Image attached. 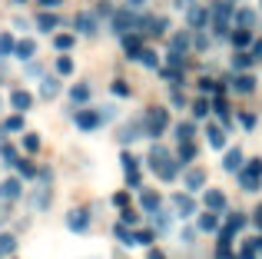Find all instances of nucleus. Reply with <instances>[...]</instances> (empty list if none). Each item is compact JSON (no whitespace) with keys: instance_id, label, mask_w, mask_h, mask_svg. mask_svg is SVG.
I'll return each instance as SVG.
<instances>
[{"instance_id":"obj_1","label":"nucleus","mask_w":262,"mask_h":259,"mask_svg":"<svg viewBox=\"0 0 262 259\" xmlns=\"http://www.w3.org/2000/svg\"><path fill=\"white\" fill-rule=\"evenodd\" d=\"M149 169H153L156 176H160V180H173L176 176V169H179V160L173 153H169V149H163V146H156L153 153H149Z\"/></svg>"},{"instance_id":"obj_2","label":"nucleus","mask_w":262,"mask_h":259,"mask_svg":"<svg viewBox=\"0 0 262 259\" xmlns=\"http://www.w3.org/2000/svg\"><path fill=\"white\" fill-rule=\"evenodd\" d=\"M166 126H169V113L163 110V106H149L146 117H143V133L163 136V133H166Z\"/></svg>"},{"instance_id":"obj_3","label":"nucleus","mask_w":262,"mask_h":259,"mask_svg":"<svg viewBox=\"0 0 262 259\" xmlns=\"http://www.w3.org/2000/svg\"><path fill=\"white\" fill-rule=\"evenodd\" d=\"M259 180H262V160H252L246 169H239V183H243V189H249V193L259 189Z\"/></svg>"},{"instance_id":"obj_4","label":"nucleus","mask_w":262,"mask_h":259,"mask_svg":"<svg viewBox=\"0 0 262 259\" xmlns=\"http://www.w3.org/2000/svg\"><path fill=\"white\" fill-rule=\"evenodd\" d=\"M173 213L183 216V220H189V216L196 213V200H192L189 193H173Z\"/></svg>"},{"instance_id":"obj_5","label":"nucleus","mask_w":262,"mask_h":259,"mask_svg":"<svg viewBox=\"0 0 262 259\" xmlns=\"http://www.w3.org/2000/svg\"><path fill=\"white\" fill-rule=\"evenodd\" d=\"M40 180H43V183H40L37 193H33V206H37V209H47V203H50V173L43 169V173H40Z\"/></svg>"},{"instance_id":"obj_6","label":"nucleus","mask_w":262,"mask_h":259,"mask_svg":"<svg viewBox=\"0 0 262 259\" xmlns=\"http://www.w3.org/2000/svg\"><path fill=\"white\" fill-rule=\"evenodd\" d=\"M136 27H140L143 33H149V37H163V33H166V20L163 17H143Z\"/></svg>"},{"instance_id":"obj_7","label":"nucleus","mask_w":262,"mask_h":259,"mask_svg":"<svg viewBox=\"0 0 262 259\" xmlns=\"http://www.w3.org/2000/svg\"><path fill=\"white\" fill-rule=\"evenodd\" d=\"M206 180H209V176H206V169H199V166H192L189 173L183 176V183H186V189H189V193H199V189L206 186Z\"/></svg>"},{"instance_id":"obj_8","label":"nucleus","mask_w":262,"mask_h":259,"mask_svg":"<svg viewBox=\"0 0 262 259\" xmlns=\"http://www.w3.org/2000/svg\"><path fill=\"white\" fill-rule=\"evenodd\" d=\"M232 10H236V7H232V0H216V4L209 7V13L216 17V24H229V20H232Z\"/></svg>"},{"instance_id":"obj_9","label":"nucleus","mask_w":262,"mask_h":259,"mask_svg":"<svg viewBox=\"0 0 262 259\" xmlns=\"http://www.w3.org/2000/svg\"><path fill=\"white\" fill-rule=\"evenodd\" d=\"M20 193H24V183H20V180H4V183H0V200H4V203L20 200Z\"/></svg>"},{"instance_id":"obj_10","label":"nucleus","mask_w":262,"mask_h":259,"mask_svg":"<svg viewBox=\"0 0 262 259\" xmlns=\"http://www.w3.org/2000/svg\"><path fill=\"white\" fill-rule=\"evenodd\" d=\"M113 30H116V33L136 30V17H133L129 10H116V13H113Z\"/></svg>"},{"instance_id":"obj_11","label":"nucleus","mask_w":262,"mask_h":259,"mask_svg":"<svg viewBox=\"0 0 262 259\" xmlns=\"http://www.w3.org/2000/svg\"><path fill=\"white\" fill-rule=\"evenodd\" d=\"M140 33H123V53H126V60H140Z\"/></svg>"},{"instance_id":"obj_12","label":"nucleus","mask_w":262,"mask_h":259,"mask_svg":"<svg viewBox=\"0 0 262 259\" xmlns=\"http://www.w3.org/2000/svg\"><path fill=\"white\" fill-rule=\"evenodd\" d=\"M140 206L146 209V213H156V209L163 206V196L156 193V189H143L140 193Z\"/></svg>"},{"instance_id":"obj_13","label":"nucleus","mask_w":262,"mask_h":259,"mask_svg":"<svg viewBox=\"0 0 262 259\" xmlns=\"http://www.w3.org/2000/svg\"><path fill=\"white\" fill-rule=\"evenodd\" d=\"M67 226H70L73 233H83V229L90 226V213L86 209H73V213L67 216Z\"/></svg>"},{"instance_id":"obj_14","label":"nucleus","mask_w":262,"mask_h":259,"mask_svg":"<svg viewBox=\"0 0 262 259\" xmlns=\"http://www.w3.org/2000/svg\"><path fill=\"white\" fill-rule=\"evenodd\" d=\"M73 120H77V126L86 130V133L100 126V113H93V110H77V117H73Z\"/></svg>"},{"instance_id":"obj_15","label":"nucleus","mask_w":262,"mask_h":259,"mask_svg":"<svg viewBox=\"0 0 262 259\" xmlns=\"http://www.w3.org/2000/svg\"><path fill=\"white\" fill-rule=\"evenodd\" d=\"M60 90H63V87H60V77H43V83H40V97L43 100H57Z\"/></svg>"},{"instance_id":"obj_16","label":"nucleus","mask_w":262,"mask_h":259,"mask_svg":"<svg viewBox=\"0 0 262 259\" xmlns=\"http://www.w3.org/2000/svg\"><path fill=\"white\" fill-rule=\"evenodd\" d=\"M10 106H13L17 113H27V110L33 106V97H30L27 90H13V93H10Z\"/></svg>"},{"instance_id":"obj_17","label":"nucleus","mask_w":262,"mask_h":259,"mask_svg":"<svg viewBox=\"0 0 262 259\" xmlns=\"http://www.w3.org/2000/svg\"><path fill=\"white\" fill-rule=\"evenodd\" d=\"M206 209H212V213H223L226 209V193L223 189H206Z\"/></svg>"},{"instance_id":"obj_18","label":"nucleus","mask_w":262,"mask_h":259,"mask_svg":"<svg viewBox=\"0 0 262 259\" xmlns=\"http://www.w3.org/2000/svg\"><path fill=\"white\" fill-rule=\"evenodd\" d=\"M73 24H77V30L83 33V37H93V33H96V20L90 17V13H77V20H73Z\"/></svg>"},{"instance_id":"obj_19","label":"nucleus","mask_w":262,"mask_h":259,"mask_svg":"<svg viewBox=\"0 0 262 259\" xmlns=\"http://www.w3.org/2000/svg\"><path fill=\"white\" fill-rule=\"evenodd\" d=\"M206 136H209V146H212V149H223V146H226V133H223V126L209 123V126H206Z\"/></svg>"},{"instance_id":"obj_20","label":"nucleus","mask_w":262,"mask_h":259,"mask_svg":"<svg viewBox=\"0 0 262 259\" xmlns=\"http://www.w3.org/2000/svg\"><path fill=\"white\" fill-rule=\"evenodd\" d=\"M232 20H236L239 27H256V10H249V7H243V10H232Z\"/></svg>"},{"instance_id":"obj_21","label":"nucleus","mask_w":262,"mask_h":259,"mask_svg":"<svg viewBox=\"0 0 262 259\" xmlns=\"http://www.w3.org/2000/svg\"><path fill=\"white\" fill-rule=\"evenodd\" d=\"M232 44H236V50H246V47L252 44L249 27H236V30H232Z\"/></svg>"},{"instance_id":"obj_22","label":"nucleus","mask_w":262,"mask_h":259,"mask_svg":"<svg viewBox=\"0 0 262 259\" xmlns=\"http://www.w3.org/2000/svg\"><path fill=\"white\" fill-rule=\"evenodd\" d=\"M223 166L229 169V173H236V169H243V149H229V153L223 156Z\"/></svg>"},{"instance_id":"obj_23","label":"nucleus","mask_w":262,"mask_h":259,"mask_svg":"<svg viewBox=\"0 0 262 259\" xmlns=\"http://www.w3.org/2000/svg\"><path fill=\"white\" fill-rule=\"evenodd\" d=\"M179 163H192L196 160V143L192 140H179V156H176Z\"/></svg>"},{"instance_id":"obj_24","label":"nucleus","mask_w":262,"mask_h":259,"mask_svg":"<svg viewBox=\"0 0 262 259\" xmlns=\"http://www.w3.org/2000/svg\"><path fill=\"white\" fill-rule=\"evenodd\" d=\"M13 53H17L20 60H33V53H37V44H33V40H20V44H13Z\"/></svg>"},{"instance_id":"obj_25","label":"nucleus","mask_w":262,"mask_h":259,"mask_svg":"<svg viewBox=\"0 0 262 259\" xmlns=\"http://www.w3.org/2000/svg\"><path fill=\"white\" fill-rule=\"evenodd\" d=\"M186 13H189V27H196V30L206 27V20H209V10H203V7H189Z\"/></svg>"},{"instance_id":"obj_26","label":"nucleus","mask_w":262,"mask_h":259,"mask_svg":"<svg viewBox=\"0 0 262 259\" xmlns=\"http://www.w3.org/2000/svg\"><path fill=\"white\" fill-rule=\"evenodd\" d=\"M13 253H17V236L0 233V256H13Z\"/></svg>"},{"instance_id":"obj_27","label":"nucleus","mask_w":262,"mask_h":259,"mask_svg":"<svg viewBox=\"0 0 262 259\" xmlns=\"http://www.w3.org/2000/svg\"><path fill=\"white\" fill-rule=\"evenodd\" d=\"M57 24H60V20L53 17V13H40V17H37V30L40 33H53V30H57Z\"/></svg>"},{"instance_id":"obj_28","label":"nucleus","mask_w":262,"mask_h":259,"mask_svg":"<svg viewBox=\"0 0 262 259\" xmlns=\"http://www.w3.org/2000/svg\"><path fill=\"white\" fill-rule=\"evenodd\" d=\"M199 229H203V233H212V229H219V213H203L199 216Z\"/></svg>"},{"instance_id":"obj_29","label":"nucleus","mask_w":262,"mask_h":259,"mask_svg":"<svg viewBox=\"0 0 262 259\" xmlns=\"http://www.w3.org/2000/svg\"><path fill=\"white\" fill-rule=\"evenodd\" d=\"M169 223H173V220H169L163 209H156V213H153V233H169Z\"/></svg>"},{"instance_id":"obj_30","label":"nucleus","mask_w":262,"mask_h":259,"mask_svg":"<svg viewBox=\"0 0 262 259\" xmlns=\"http://www.w3.org/2000/svg\"><path fill=\"white\" fill-rule=\"evenodd\" d=\"M113 233H116V240H120V243H126V246H133V243H136V233H129V229H126V223H116V226H113Z\"/></svg>"},{"instance_id":"obj_31","label":"nucleus","mask_w":262,"mask_h":259,"mask_svg":"<svg viewBox=\"0 0 262 259\" xmlns=\"http://www.w3.org/2000/svg\"><path fill=\"white\" fill-rule=\"evenodd\" d=\"M4 130H7V133H20V130H27V126H24V113H13V117H7V120H4Z\"/></svg>"},{"instance_id":"obj_32","label":"nucleus","mask_w":262,"mask_h":259,"mask_svg":"<svg viewBox=\"0 0 262 259\" xmlns=\"http://www.w3.org/2000/svg\"><path fill=\"white\" fill-rule=\"evenodd\" d=\"M140 63L149 67V70H160V57H156V50H140Z\"/></svg>"},{"instance_id":"obj_33","label":"nucleus","mask_w":262,"mask_h":259,"mask_svg":"<svg viewBox=\"0 0 262 259\" xmlns=\"http://www.w3.org/2000/svg\"><path fill=\"white\" fill-rule=\"evenodd\" d=\"M232 87H236L239 93H252V90H256V80H252V77H236Z\"/></svg>"},{"instance_id":"obj_34","label":"nucleus","mask_w":262,"mask_h":259,"mask_svg":"<svg viewBox=\"0 0 262 259\" xmlns=\"http://www.w3.org/2000/svg\"><path fill=\"white\" fill-rule=\"evenodd\" d=\"M70 97H73V103H86V100H90V87L86 83H77L70 90Z\"/></svg>"},{"instance_id":"obj_35","label":"nucleus","mask_w":262,"mask_h":259,"mask_svg":"<svg viewBox=\"0 0 262 259\" xmlns=\"http://www.w3.org/2000/svg\"><path fill=\"white\" fill-rule=\"evenodd\" d=\"M53 44H57V50H70V47L77 44V37H73V33H57Z\"/></svg>"},{"instance_id":"obj_36","label":"nucleus","mask_w":262,"mask_h":259,"mask_svg":"<svg viewBox=\"0 0 262 259\" xmlns=\"http://www.w3.org/2000/svg\"><path fill=\"white\" fill-rule=\"evenodd\" d=\"M173 50H189V33H176V37H173Z\"/></svg>"},{"instance_id":"obj_37","label":"nucleus","mask_w":262,"mask_h":259,"mask_svg":"<svg viewBox=\"0 0 262 259\" xmlns=\"http://www.w3.org/2000/svg\"><path fill=\"white\" fill-rule=\"evenodd\" d=\"M57 73L70 77V73H73V60H70V57H60V60H57Z\"/></svg>"},{"instance_id":"obj_38","label":"nucleus","mask_w":262,"mask_h":259,"mask_svg":"<svg viewBox=\"0 0 262 259\" xmlns=\"http://www.w3.org/2000/svg\"><path fill=\"white\" fill-rule=\"evenodd\" d=\"M140 133H143V126H136V123H133V126H126V130H123V133H120V140H123V143H126V140L133 143V140H136V136H140Z\"/></svg>"},{"instance_id":"obj_39","label":"nucleus","mask_w":262,"mask_h":259,"mask_svg":"<svg viewBox=\"0 0 262 259\" xmlns=\"http://www.w3.org/2000/svg\"><path fill=\"white\" fill-rule=\"evenodd\" d=\"M120 163H123V169H126V173H129V169H136V156L129 153V149H123V153H120Z\"/></svg>"},{"instance_id":"obj_40","label":"nucleus","mask_w":262,"mask_h":259,"mask_svg":"<svg viewBox=\"0 0 262 259\" xmlns=\"http://www.w3.org/2000/svg\"><path fill=\"white\" fill-rule=\"evenodd\" d=\"M192 133H196V126H192V123H179L176 126V136H179V140H192Z\"/></svg>"},{"instance_id":"obj_41","label":"nucleus","mask_w":262,"mask_h":259,"mask_svg":"<svg viewBox=\"0 0 262 259\" xmlns=\"http://www.w3.org/2000/svg\"><path fill=\"white\" fill-rule=\"evenodd\" d=\"M192 113H196V117H209V100H196V103H192Z\"/></svg>"},{"instance_id":"obj_42","label":"nucleus","mask_w":262,"mask_h":259,"mask_svg":"<svg viewBox=\"0 0 262 259\" xmlns=\"http://www.w3.org/2000/svg\"><path fill=\"white\" fill-rule=\"evenodd\" d=\"M153 240H156L153 229H140V233H136V243H143V246H153Z\"/></svg>"},{"instance_id":"obj_43","label":"nucleus","mask_w":262,"mask_h":259,"mask_svg":"<svg viewBox=\"0 0 262 259\" xmlns=\"http://www.w3.org/2000/svg\"><path fill=\"white\" fill-rule=\"evenodd\" d=\"M13 44H17V40H13L10 33H0V53H13Z\"/></svg>"},{"instance_id":"obj_44","label":"nucleus","mask_w":262,"mask_h":259,"mask_svg":"<svg viewBox=\"0 0 262 259\" xmlns=\"http://www.w3.org/2000/svg\"><path fill=\"white\" fill-rule=\"evenodd\" d=\"M24 146L30 149V153H37V149H40V136H37V133H27V136H24Z\"/></svg>"},{"instance_id":"obj_45","label":"nucleus","mask_w":262,"mask_h":259,"mask_svg":"<svg viewBox=\"0 0 262 259\" xmlns=\"http://www.w3.org/2000/svg\"><path fill=\"white\" fill-rule=\"evenodd\" d=\"M163 80H169V83H179L183 80V73H179V67H169V70H160Z\"/></svg>"},{"instance_id":"obj_46","label":"nucleus","mask_w":262,"mask_h":259,"mask_svg":"<svg viewBox=\"0 0 262 259\" xmlns=\"http://www.w3.org/2000/svg\"><path fill=\"white\" fill-rule=\"evenodd\" d=\"M232 63H236L239 70H246V67L252 63V57H249V53H236V57H232Z\"/></svg>"},{"instance_id":"obj_47","label":"nucleus","mask_w":262,"mask_h":259,"mask_svg":"<svg viewBox=\"0 0 262 259\" xmlns=\"http://www.w3.org/2000/svg\"><path fill=\"white\" fill-rule=\"evenodd\" d=\"M113 206H129V193H123V189H120V193H113Z\"/></svg>"},{"instance_id":"obj_48","label":"nucleus","mask_w":262,"mask_h":259,"mask_svg":"<svg viewBox=\"0 0 262 259\" xmlns=\"http://www.w3.org/2000/svg\"><path fill=\"white\" fill-rule=\"evenodd\" d=\"M183 60H186L183 50H169V63H173V67H183Z\"/></svg>"},{"instance_id":"obj_49","label":"nucleus","mask_w":262,"mask_h":259,"mask_svg":"<svg viewBox=\"0 0 262 259\" xmlns=\"http://www.w3.org/2000/svg\"><path fill=\"white\" fill-rule=\"evenodd\" d=\"M113 93H116V97H129V87L123 83V80H116V83H113Z\"/></svg>"},{"instance_id":"obj_50","label":"nucleus","mask_w":262,"mask_h":259,"mask_svg":"<svg viewBox=\"0 0 262 259\" xmlns=\"http://www.w3.org/2000/svg\"><path fill=\"white\" fill-rule=\"evenodd\" d=\"M17 169L24 176H33V173H37V169H33V163H24V160H17Z\"/></svg>"},{"instance_id":"obj_51","label":"nucleus","mask_w":262,"mask_h":259,"mask_svg":"<svg viewBox=\"0 0 262 259\" xmlns=\"http://www.w3.org/2000/svg\"><path fill=\"white\" fill-rule=\"evenodd\" d=\"M123 223H140V216H136L129 206H123Z\"/></svg>"},{"instance_id":"obj_52","label":"nucleus","mask_w":262,"mask_h":259,"mask_svg":"<svg viewBox=\"0 0 262 259\" xmlns=\"http://www.w3.org/2000/svg\"><path fill=\"white\" fill-rule=\"evenodd\" d=\"M249 47H252V53H249V57H252V60H259V57H262V40H252Z\"/></svg>"},{"instance_id":"obj_53","label":"nucleus","mask_w":262,"mask_h":259,"mask_svg":"<svg viewBox=\"0 0 262 259\" xmlns=\"http://www.w3.org/2000/svg\"><path fill=\"white\" fill-rule=\"evenodd\" d=\"M173 103H176V106H186V97L179 93V87H173Z\"/></svg>"},{"instance_id":"obj_54","label":"nucleus","mask_w":262,"mask_h":259,"mask_svg":"<svg viewBox=\"0 0 262 259\" xmlns=\"http://www.w3.org/2000/svg\"><path fill=\"white\" fill-rule=\"evenodd\" d=\"M243 126L252 130V126H256V117H252V113H243Z\"/></svg>"},{"instance_id":"obj_55","label":"nucleus","mask_w":262,"mask_h":259,"mask_svg":"<svg viewBox=\"0 0 262 259\" xmlns=\"http://www.w3.org/2000/svg\"><path fill=\"white\" fill-rule=\"evenodd\" d=\"M206 47H209V40H206L203 33H199V37H196V50H206Z\"/></svg>"},{"instance_id":"obj_56","label":"nucleus","mask_w":262,"mask_h":259,"mask_svg":"<svg viewBox=\"0 0 262 259\" xmlns=\"http://www.w3.org/2000/svg\"><path fill=\"white\" fill-rule=\"evenodd\" d=\"M192 7V0H176V10H189Z\"/></svg>"},{"instance_id":"obj_57","label":"nucleus","mask_w":262,"mask_h":259,"mask_svg":"<svg viewBox=\"0 0 262 259\" xmlns=\"http://www.w3.org/2000/svg\"><path fill=\"white\" fill-rule=\"evenodd\" d=\"M149 259H166V256H163L160 249H149Z\"/></svg>"},{"instance_id":"obj_58","label":"nucleus","mask_w":262,"mask_h":259,"mask_svg":"<svg viewBox=\"0 0 262 259\" xmlns=\"http://www.w3.org/2000/svg\"><path fill=\"white\" fill-rule=\"evenodd\" d=\"M60 0H40V7H57Z\"/></svg>"},{"instance_id":"obj_59","label":"nucleus","mask_w":262,"mask_h":259,"mask_svg":"<svg viewBox=\"0 0 262 259\" xmlns=\"http://www.w3.org/2000/svg\"><path fill=\"white\" fill-rule=\"evenodd\" d=\"M256 226H259V229H262V206H259V209H256Z\"/></svg>"},{"instance_id":"obj_60","label":"nucleus","mask_w":262,"mask_h":259,"mask_svg":"<svg viewBox=\"0 0 262 259\" xmlns=\"http://www.w3.org/2000/svg\"><path fill=\"white\" fill-rule=\"evenodd\" d=\"M129 4H133V7H136V4H143V0H129Z\"/></svg>"},{"instance_id":"obj_61","label":"nucleus","mask_w":262,"mask_h":259,"mask_svg":"<svg viewBox=\"0 0 262 259\" xmlns=\"http://www.w3.org/2000/svg\"><path fill=\"white\" fill-rule=\"evenodd\" d=\"M17 4H27V0H17Z\"/></svg>"},{"instance_id":"obj_62","label":"nucleus","mask_w":262,"mask_h":259,"mask_svg":"<svg viewBox=\"0 0 262 259\" xmlns=\"http://www.w3.org/2000/svg\"><path fill=\"white\" fill-rule=\"evenodd\" d=\"M259 249H262V240H259Z\"/></svg>"}]
</instances>
